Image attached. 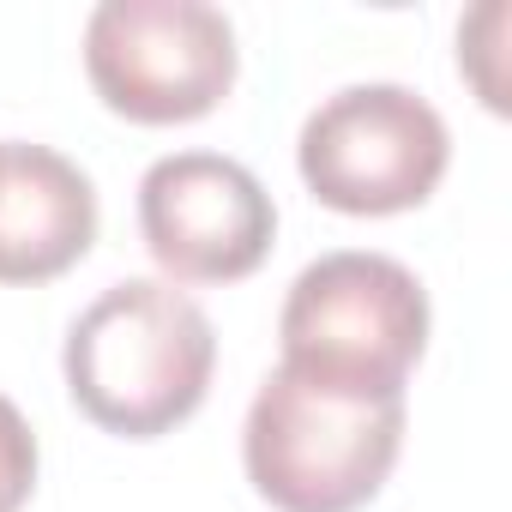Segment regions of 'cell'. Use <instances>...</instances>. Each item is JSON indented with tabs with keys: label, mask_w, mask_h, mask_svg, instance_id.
Listing matches in <instances>:
<instances>
[{
	"label": "cell",
	"mask_w": 512,
	"mask_h": 512,
	"mask_svg": "<svg viewBox=\"0 0 512 512\" xmlns=\"http://www.w3.org/2000/svg\"><path fill=\"white\" fill-rule=\"evenodd\" d=\"M404 452V398H362L272 368L247 404L241 464L272 512H362Z\"/></svg>",
	"instance_id": "obj_2"
},
{
	"label": "cell",
	"mask_w": 512,
	"mask_h": 512,
	"mask_svg": "<svg viewBox=\"0 0 512 512\" xmlns=\"http://www.w3.org/2000/svg\"><path fill=\"white\" fill-rule=\"evenodd\" d=\"M85 73L103 109L181 127L229 97L235 25L205 0H103L85 19Z\"/></svg>",
	"instance_id": "obj_5"
},
{
	"label": "cell",
	"mask_w": 512,
	"mask_h": 512,
	"mask_svg": "<svg viewBox=\"0 0 512 512\" xmlns=\"http://www.w3.org/2000/svg\"><path fill=\"white\" fill-rule=\"evenodd\" d=\"M31 494H37V434L25 410L0 392V512H25Z\"/></svg>",
	"instance_id": "obj_8"
},
{
	"label": "cell",
	"mask_w": 512,
	"mask_h": 512,
	"mask_svg": "<svg viewBox=\"0 0 512 512\" xmlns=\"http://www.w3.org/2000/svg\"><path fill=\"white\" fill-rule=\"evenodd\" d=\"M428 320V290L404 260L344 247L302 266L290 284L278 368L362 398H404V380L428 350Z\"/></svg>",
	"instance_id": "obj_3"
},
{
	"label": "cell",
	"mask_w": 512,
	"mask_h": 512,
	"mask_svg": "<svg viewBox=\"0 0 512 512\" xmlns=\"http://www.w3.org/2000/svg\"><path fill=\"white\" fill-rule=\"evenodd\" d=\"M139 235L163 284H241L278 241V205L223 151H169L139 181Z\"/></svg>",
	"instance_id": "obj_6"
},
{
	"label": "cell",
	"mask_w": 512,
	"mask_h": 512,
	"mask_svg": "<svg viewBox=\"0 0 512 512\" xmlns=\"http://www.w3.org/2000/svg\"><path fill=\"white\" fill-rule=\"evenodd\" d=\"M91 175L31 139H0V284H55L97 241Z\"/></svg>",
	"instance_id": "obj_7"
},
{
	"label": "cell",
	"mask_w": 512,
	"mask_h": 512,
	"mask_svg": "<svg viewBox=\"0 0 512 512\" xmlns=\"http://www.w3.org/2000/svg\"><path fill=\"white\" fill-rule=\"evenodd\" d=\"M452 163V133L410 85H344L296 139L308 193L344 217H398L434 199Z\"/></svg>",
	"instance_id": "obj_4"
},
{
	"label": "cell",
	"mask_w": 512,
	"mask_h": 512,
	"mask_svg": "<svg viewBox=\"0 0 512 512\" xmlns=\"http://www.w3.org/2000/svg\"><path fill=\"white\" fill-rule=\"evenodd\" d=\"M217 368V332L205 308L163 284V278H127L109 284L67 332L61 374L85 422L121 440H157L181 428Z\"/></svg>",
	"instance_id": "obj_1"
}]
</instances>
